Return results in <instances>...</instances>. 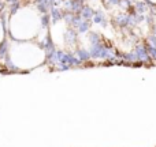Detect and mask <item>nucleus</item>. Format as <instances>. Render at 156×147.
Instances as JSON below:
<instances>
[{
    "instance_id": "nucleus-1",
    "label": "nucleus",
    "mask_w": 156,
    "mask_h": 147,
    "mask_svg": "<svg viewBox=\"0 0 156 147\" xmlns=\"http://www.w3.org/2000/svg\"><path fill=\"white\" fill-rule=\"evenodd\" d=\"M149 3H151V4H155L156 5V0H148Z\"/></svg>"
}]
</instances>
